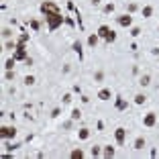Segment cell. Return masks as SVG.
<instances>
[{
  "label": "cell",
  "mask_w": 159,
  "mask_h": 159,
  "mask_svg": "<svg viewBox=\"0 0 159 159\" xmlns=\"http://www.w3.org/2000/svg\"><path fill=\"white\" fill-rule=\"evenodd\" d=\"M139 84H141V86H149V84H151V78H149V76L145 73L141 80H139Z\"/></svg>",
  "instance_id": "cell-16"
},
{
  "label": "cell",
  "mask_w": 159,
  "mask_h": 159,
  "mask_svg": "<svg viewBox=\"0 0 159 159\" xmlns=\"http://www.w3.org/2000/svg\"><path fill=\"white\" fill-rule=\"evenodd\" d=\"M131 35H133V37H139V35H141V29H139V27H133V29H131Z\"/></svg>",
  "instance_id": "cell-23"
},
{
  "label": "cell",
  "mask_w": 159,
  "mask_h": 159,
  "mask_svg": "<svg viewBox=\"0 0 159 159\" xmlns=\"http://www.w3.org/2000/svg\"><path fill=\"white\" fill-rule=\"evenodd\" d=\"M114 155V147H104V157H112Z\"/></svg>",
  "instance_id": "cell-19"
},
{
  "label": "cell",
  "mask_w": 159,
  "mask_h": 159,
  "mask_svg": "<svg viewBox=\"0 0 159 159\" xmlns=\"http://www.w3.org/2000/svg\"><path fill=\"white\" fill-rule=\"evenodd\" d=\"M0 137L2 139H15L17 137V129L15 126H2L0 129Z\"/></svg>",
  "instance_id": "cell-3"
},
{
  "label": "cell",
  "mask_w": 159,
  "mask_h": 159,
  "mask_svg": "<svg viewBox=\"0 0 159 159\" xmlns=\"http://www.w3.org/2000/svg\"><path fill=\"white\" fill-rule=\"evenodd\" d=\"M145 100H147V96H143V94H137L135 96V104H143Z\"/></svg>",
  "instance_id": "cell-18"
},
{
  "label": "cell",
  "mask_w": 159,
  "mask_h": 159,
  "mask_svg": "<svg viewBox=\"0 0 159 159\" xmlns=\"http://www.w3.org/2000/svg\"><path fill=\"white\" fill-rule=\"evenodd\" d=\"M70 157H71V159H82V157H84V151H82V149H73Z\"/></svg>",
  "instance_id": "cell-10"
},
{
  "label": "cell",
  "mask_w": 159,
  "mask_h": 159,
  "mask_svg": "<svg viewBox=\"0 0 159 159\" xmlns=\"http://www.w3.org/2000/svg\"><path fill=\"white\" fill-rule=\"evenodd\" d=\"M124 137H126V131H124L123 126H118V129L114 131V139H116V143H118V145H123V143H124Z\"/></svg>",
  "instance_id": "cell-6"
},
{
  "label": "cell",
  "mask_w": 159,
  "mask_h": 159,
  "mask_svg": "<svg viewBox=\"0 0 159 159\" xmlns=\"http://www.w3.org/2000/svg\"><path fill=\"white\" fill-rule=\"evenodd\" d=\"M116 110H126V100L124 98H116Z\"/></svg>",
  "instance_id": "cell-9"
},
{
  "label": "cell",
  "mask_w": 159,
  "mask_h": 159,
  "mask_svg": "<svg viewBox=\"0 0 159 159\" xmlns=\"http://www.w3.org/2000/svg\"><path fill=\"white\" fill-rule=\"evenodd\" d=\"M63 102L70 104V102H71V94H65V96H63Z\"/></svg>",
  "instance_id": "cell-29"
},
{
  "label": "cell",
  "mask_w": 159,
  "mask_h": 159,
  "mask_svg": "<svg viewBox=\"0 0 159 159\" xmlns=\"http://www.w3.org/2000/svg\"><path fill=\"white\" fill-rule=\"evenodd\" d=\"M98 37H102V39H106L108 43H112L114 39H116V33L110 29V27H106V25H102L100 29H98Z\"/></svg>",
  "instance_id": "cell-2"
},
{
  "label": "cell",
  "mask_w": 159,
  "mask_h": 159,
  "mask_svg": "<svg viewBox=\"0 0 159 159\" xmlns=\"http://www.w3.org/2000/svg\"><path fill=\"white\" fill-rule=\"evenodd\" d=\"M78 137H80L82 141H84V139H88V137H90V131H88V129H80V133H78Z\"/></svg>",
  "instance_id": "cell-12"
},
{
  "label": "cell",
  "mask_w": 159,
  "mask_h": 159,
  "mask_svg": "<svg viewBox=\"0 0 159 159\" xmlns=\"http://www.w3.org/2000/svg\"><path fill=\"white\" fill-rule=\"evenodd\" d=\"M25 84H27V86H33V84H35V78H33V76H27V78H25Z\"/></svg>",
  "instance_id": "cell-22"
},
{
  "label": "cell",
  "mask_w": 159,
  "mask_h": 159,
  "mask_svg": "<svg viewBox=\"0 0 159 159\" xmlns=\"http://www.w3.org/2000/svg\"><path fill=\"white\" fill-rule=\"evenodd\" d=\"M102 78H104V73H102V71H96V76H94V80H96V82H102Z\"/></svg>",
  "instance_id": "cell-25"
},
{
  "label": "cell",
  "mask_w": 159,
  "mask_h": 159,
  "mask_svg": "<svg viewBox=\"0 0 159 159\" xmlns=\"http://www.w3.org/2000/svg\"><path fill=\"white\" fill-rule=\"evenodd\" d=\"M80 116H82V112H80L78 108H73V110H71V121H78Z\"/></svg>",
  "instance_id": "cell-20"
},
{
  "label": "cell",
  "mask_w": 159,
  "mask_h": 159,
  "mask_svg": "<svg viewBox=\"0 0 159 159\" xmlns=\"http://www.w3.org/2000/svg\"><path fill=\"white\" fill-rule=\"evenodd\" d=\"M151 15H153V8H151V6H145V8H143V17L149 18Z\"/></svg>",
  "instance_id": "cell-17"
},
{
  "label": "cell",
  "mask_w": 159,
  "mask_h": 159,
  "mask_svg": "<svg viewBox=\"0 0 159 159\" xmlns=\"http://www.w3.org/2000/svg\"><path fill=\"white\" fill-rule=\"evenodd\" d=\"M10 35H12V33H10V29H2V37H4V39H8Z\"/></svg>",
  "instance_id": "cell-26"
},
{
  "label": "cell",
  "mask_w": 159,
  "mask_h": 159,
  "mask_svg": "<svg viewBox=\"0 0 159 159\" xmlns=\"http://www.w3.org/2000/svg\"><path fill=\"white\" fill-rule=\"evenodd\" d=\"M145 147V139L139 137V139H135V149H143Z\"/></svg>",
  "instance_id": "cell-14"
},
{
  "label": "cell",
  "mask_w": 159,
  "mask_h": 159,
  "mask_svg": "<svg viewBox=\"0 0 159 159\" xmlns=\"http://www.w3.org/2000/svg\"><path fill=\"white\" fill-rule=\"evenodd\" d=\"M73 51L78 53V55H80V57H82V55H84V53H82V43H80V41H76V43H73Z\"/></svg>",
  "instance_id": "cell-13"
},
{
  "label": "cell",
  "mask_w": 159,
  "mask_h": 159,
  "mask_svg": "<svg viewBox=\"0 0 159 159\" xmlns=\"http://www.w3.org/2000/svg\"><path fill=\"white\" fill-rule=\"evenodd\" d=\"M135 10H137V4L131 2V4H129V12H135Z\"/></svg>",
  "instance_id": "cell-27"
},
{
  "label": "cell",
  "mask_w": 159,
  "mask_h": 159,
  "mask_svg": "<svg viewBox=\"0 0 159 159\" xmlns=\"http://www.w3.org/2000/svg\"><path fill=\"white\" fill-rule=\"evenodd\" d=\"M6 80H15V73H12L10 70H8V73H6Z\"/></svg>",
  "instance_id": "cell-30"
},
{
  "label": "cell",
  "mask_w": 159,
  "mask_h": 159,
  "mask_svg": "<svg viewBox=\"0 0 159 159\" xmlns=\"http://www.w3.org/2000/svg\"><path fill=\"white\" fill-rule=\"evenodd\" d=\"M15 61H17L15 57H12V59H6V63H4V68H6V70H12V65H15Z\"/></svg>",
  "instance_id": "cell-21"
},
{
  "label": "cell",
  "mask_w": 159,
  "mask_h": 159,
  "mask_svg": "<svg viewBox=\"0 0 159 159\" xmlns=\"http://www.w3.org/2000/svg\"><path fill=\"white\" fill-rule=\"evenodd\" d=\"M98 98H100V100H110V98H112V92H110V90H100V92H98Z\"/></svg>",
  "instance_id": "cell-8"
},
{
  "label": "cell",
  "mask_w": 159,
  "mask_h": 159,
  "mask_svg": "<svg viewBox=\"0 0 159 159\" xmlns=\"http://www.w3.org/2000/svg\"><path fill=\"white\" fill-rule=\"evenodd\" d=\"M59 114H61V110H59V108H53V110H51V116H59Z\"/></svg>",
  "instance_id": "cell-28"
},
{
  "label": "cell",
  "mask_w": 159,
  "mask_h": 159,
  "mask_svg": "<svg viewBox=\"0 0 159 159\" xmlns=\"http://www.w3.org/2000/svg\"><path fill=\"white\" fill-rule=\"evenodd\" d=\"M131 23H133V17H131V15L118 17V25H121V27H131Z\"/></svg>",
  "instance_id": "cell-7"
},
{
  "label": "cell",
  "mask_w": 159,
  "mask_h": 159,
  "mask_svg": "<svg viewBox=\"0 0 159 159\" xmlns=\"http://www.w3.org/2000/svg\"><path fill=\"white\" fill-rule=\"evenodd\" d=\"M88 45L90 47H96V45H98V35H90L88 37Z\"/></svg>",
  "instance_id": "cell-11"
},
{
  "label": "cell",
  "mask_w": 159,
  "mask_h": 159,
  "mask_svg": "<svg viewBox=\"0 0 159 159\" xmlns=\"http://www.w3.org/2000/svg\"><path fill=\"white\" fill-rule=\"evenodd\" d=\"M31 27H33V29L37 31V29H39V23H37V20H31Z\"/></svg>",
  "instance_id": "cell-31"
},
{
  "label": "cell",
  "mask_w": 159,
  "mask_h": 159,
  "mask_svg": "<svg viewBox=\"0 0 159 159\" xmlns=\"http://www.w3.org/2000/svg\"><path fill=\"white\" fill-rule=\"evenodd\" d=\"M102 12H104V15H110V12H114V4H112V2H110V4H106L104 8H102Z\"/></svg>",
  "instance_id": "cell-15"
},
{
  "label": "cell",
  "mask_w": 159,
  "mask_h": 159,
  "mask_svg": "<svg viewBox=\"0 0 159 159\" xmlns=\"http://www.w3.org/2000/svg\"><path fill=\"white\" fill-rule=\"evenodd\" d=\"M45 18H47V23H49V31H55L65 18L61 17V12H51V15H45Z\"/></svg>",
  "instance_id": "cell-1"
},
{
  "label": "cell",
  "mask_w": 159,
  "mask_h": 159,
  "mask_svg": "<svg viewBox=\"0 0 159 159\" xmlns=\"http://www.w3.org/2000/svg\"><path fill=\"white\" fill-rule=\"evenodd\" d=\"M98 155H100V147L94 145V147H92V157H98Z\"/></svg>",
  "instance_id": "cell-24"
},
{
  "label": "cell",
  "mask_w": 159,
  "mask_h": 159,
  "mask_svg": "<svg viewBox=\"0 0 159 159\" xmlns=\"http://www.w3.org/2000/svg\"><path fill=\"white\" fill-rule=\"evenodd\" d=\"M155 123H157V116H155V112H149V114H145V118H143V124L145 126H155Z\"/></svg>",
  "instance_id": "cell-5"
},
{
  "label": "cell",
  "mask_w": 159,
  "mask_h": 159,
  "mask_svg": "<svg viewBox=\"0 0 159 159\" xmlns=\"http://www.w3.org/2000/svg\"><path fill=\"white\" fill-rule=\"evenodd\" d=\"M92 4H94V6H98V4H100V0H92Z\"/></svg>",
  "instance_id": "cell-32"
},
{
  "label": "cell",
  "mask_w": 159,
  "mask_h": 159,
  "mask_svg": "<svg viewBox=\"0 0 159 159\" xmlns=\"http://www.w3.org/2000/svg\"><path fill=\"white\" fill-rule=\"evenodd\" d=\"M41 12H43V15H51V12H61V10H59L57 4H53V2H43V4H41Z\"/></svg>",
  "instance_id": "cell-4"
}]
</instances>
